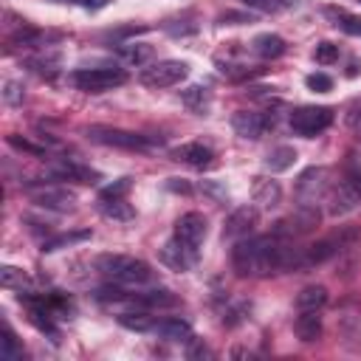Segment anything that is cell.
Segmentation results:
<instances>
[{"instance_id": "cell-1", "label": "cell", "mask_w": 361, "mask_h": 361, "mask_svg": "<svg viewBox=\"0 0 361 361\" xmlns=\"http://www.w3.org/2000/svg\"><path fill=\"white\" fill-rule=\"evenodd\" d=\"M231 265L240 276H268V274L307 268L305 248H293L279 234L237 240L234 248H231Z\"/></svg>"}, {"instance_id": "cell-2", "label": "cell", "mask_w": 361, "mask_h": 361, "mask_svg": "<svg viewBox=\"0 0 361 361\" xmlns=\"http://www.w3.org/2000/svg\"><path fill=\"white\" fill-rule=\"evenodd\" d=\"M327 200H330L333 217H341L361 203V158H358V152H347V158L341 164V178L330 189Z\"/></svg>"}, {"instance_id": "cell-3", "label": "cell", "mask_w": 361, "mask_h": 361, "mask_svg": "<svg viewBox=\"0 0 361 361\" xmlns=\"http://www.w3.org/2000/svg\"><path fill=\"white\" fill-rule=\"evenodd\" d=\"M96 268L116 285H147L152 282V268L144 262V259H135V257H127V254H102L96 259Z\"/></svg>"}, {"instance_id": "cell-4", "label": "cell", "mask_w": 361, "mask_h": 361, "mask_svg": "<svg viewBox=\"0 0 361 361\" xmlns=\"http://www.w3.org/2000/svg\"><path fill=\"white\" fill-rule=\"evenodd\" d=\"M85 135L96 144H104V147H116V149H130V152H147L155 147L152 138L141 135V133H133V130H121V127H104V124H93L85 130Z\"/></svg>"}, {"instance_id": "cell-5", "label": "cell", "mask_w": 361, "mask_h": 361, "mask_svg": "<svg viewBox=\"0 0 361 361\" xmlns=\"http://www.w3.org/2000/svg\"><path fill=\"white\" fill-rule=\"evenodd\" d=\"M127 82V73L121 68H79L71 73V85L76 90H85V93H104V90H113V87H121Z\"/></svg>"}, {"instance_id": "cell-6", "label": "cell", "mask_w": 361, "mask_h": 361, "mask_svg": "<svg viewBox=\"0 0 361 361\" xmlns=\"http://www.w3.org/2000/svg\"><path fill=\"white\" fill-rule=\"evenodd\" d=\"M330 195V169L310 166L296 180V200L299 206H319Z\"/></svg>"}, {"instance_id": "cell-7", "label": "cell", "mask_w": 361, "mask_h": 361, "mask_svg": "<svg viewBox=\"0 0 361 361\" xmlns=\"http://www.w3.org/2000/svg\"><path fill=\"white\" fill-rule=\"evenodd\" d=\"M330 124H333V110L330 107L305 104V107H296L290 113V130L302 138H313V135L324 133Z\"/></svg>"}, {"instance_id": "cell-8", "label": "cell", "mask_w": 361, "mask_h": 361, "mask_svg": "<svg viewBox=\"0 0 361 361\" xmlns=\"http://www.w3.org/2000/svg\"><path fill=\"white\" fill-rule=\"evenodd\" d=\"M355 240H358V231L344 226V228L333 231L330 237H324V240L307 245V248H305V262H307V268H310V265H319V262H324V259H330V257H336V254H341V251H344L347 245H353Z\"/></svg>"}, {"instance_id": "cell-9", "label": "cell", "mask_w": 361, "mask_h": 361, "mask_svg": "<svg viewBox=\"0 0 361 361\" xmlns=\"http://www.w3.org/2000/svg\"><path fill=\"white\" fill-rule=\"evenodd\" d=\"M189 73V65L180 62V59H164V62H155L149 68L141 71V82L147 87H172L178 82H183Z\"/></svg>"}, {"instance_id": "cell-10", "label": "cell", "mask_w": 361, "mask_h": 361, "mask_svg": "<svg viewBox=\"0 0 361 361\" xmlns=\"http://www.w3.org/2000/svg\"><path fill=\"white\" fill-rule=\"evenodd\" d=\"M319 226V209L316 206H296V212L285 220L276 223L274 234L279 237H299V234H307Z\"/></svg>"}, {"instance_id": "cell-11", "label": "cell", "mask_w": 361, "mask_h": 361, "mask_svg": "<svg viewBox=\"0 0 361 361\" xmlns=\"http://www.w3.org/2000/svg\"><path fill=\"white\" fill-rule=\"evenodd\" d=\"M274 124V118L268 113H259V110H237L231 116V127L240 138H248V141H257L262 138V133Z\"/></svg>"}, {"instance_id": "cell-12", "label": "cell", "mask_w": 361, "mask_h": 361, "mask_svg": "<svg viewBox=\"0 0 361 361\" xmlns=\"http://www.w3.org/2000/svg\"><path fill=\"white\" fill-rule=\"evenodd\" d=\"M31 200L42 209H54V212H71L76 206V195L65 186H37L31 189Z\"/></svg>"}, {"instance_id": "cell-13", "label": "cell", "mask_w": 361, "mask_h": 361, "mask_svg": "<svg viewBox=\"0 0 361 361\" xmlns=\"http://www.w3.org/2000/svg\"><path fill=\"white\" fill-rule=\"evenodd\" d=\"M161 262H164L166 268H172V271H189V268H195V262H197V248H192V245H186L183 240L172 237V240H166L164 248H161Z\"/></svg>"}, {"instance_id": "cell-14", "label": "cell", "mask_w": 361, "mask_h": 361, "mask_svg": "<svg viewBox=\"0 0 361 361\" xmlns=\"http://www.w3.org/2000/svg\"><path fill=\"white\" fill-rule=\"evenodd\" d=\"M257 220H259L257 206H240V209H234L231 217L226 220V226H223V237H228V240L237 243V240H243V237H248V234L254 231Z\"/></svg>"}, {"instance_id": "cell-15", "label": "cell", "mask_w": 361, "mask_h": 361, "mask_svg": "<svg viewBox=\"0 0 361 361\" xmlns=\"http://www.w3.org/2000/svg\"><path fill=\"white\" fill-rule=\"evenodd\" d=\"M206 217L200 214V212H186V214H180L178 217V223H175V237L178 240H183L186 245H192V248H200V243L206 240Z\"/></svg>"}, {"instance_id": "cell-16", "label": "cell", "mask_w": 361, "mask_h": 361, "mask_svg": "<svg viewBox=\"0 0 361 361\" xmlns=\"http://www.w3.org/2000/svg\"><path fill=\"white\" fill-rule=\"evenodd\" d=\"M51 175L56 180H76V183H96L99 172H93L90 166L73 161V158H56L51 161Z\"/></svg>"}, {"instance_id": "cell-17", "label": "cell", "mask_w": 361, "mask_h": 361, "mask_svg": "<svg viewBox=\"0 0 361 361\" xmlns=\"http://www.w3.org/2000/svg\"><path fill=\"white\" fill-rule=\"evenodd\" d=\"M152 333H155L158 338H164V341H178V344H189V338H192L189 322H183V319H178V316H164V319H158L155 327H152Z\"/></svg>"}, {"instance_id": "cell-18", "label": "cell", "mask_w": 361, "mask_h": 361, "mask_svg": "<svg viewBox=\"0 0 361 361\" xmlns=\"http://www.w3.org/2000/svg\"><path fill=\"white\" fill-rule=\"evenodd\" d=\"M172 158H175V161H183V164H189V166L203 169V166H209V164L214 161V152H212L206 144H200V141H189V144L175 147V149H172Z\"/></svg>"}, {"instance_id": "cell-19", "label": "cell", "mask_w": 361, "mask_h": 361, "mask_svg": "<svg viewBox=\"0 0 361 361\" xmlns=\"http://www.w3.org/2000/svg\"><path fill=\"white\" fill-rule=\"evenodd\" d=\"M279 200H282V186L276 180H271V178H257V183H254V203H257V209L271 212V209L279 206Z\"/></svg>"}, {"instance_id": "cell-20", "label": "cell", "mask_w": 361, "mask_h": 361, "mask_svg": "<svg viewBox=\"0 0 361 361\" xmlns=\"http://www.w3.org/2000/svg\"><path fill=\"white\" fill-rule=\"evenodd\" d=\"M293 330L302 341H319L322 338V316L319 310H299L296 322H293Z\"/></svg>"}, {"instance_id": "cell-21", "label": "cell", "mask_w": 361, "mask_h": 361, "mask_svg": "<svg viewBox=\"0 0 361 361\" xmlns=\"http://www.w3.org/2000/svg\"><path fill=\"white\" fill-rule=\"evenodd\" d=\"M99 212H102V217L116 220V223H127L135 217L133 206L124 197H99Z\"/></svg>"}, {"instance_id": "cell-22", "label": "cell", "mask_w": 361, "mask_h": 361, "mask_svg": "<svg viewBox=\"0 0 361 361\" xmlns=\"http://www.w3.org/2000/svg\"><path fill=\"white\" fill-rule=\"evenodd\" d=\"M251 51H254L259 59H276V56L285 54V39H282L279 34H259V37H254Z\"/></svg>"}, {"instance_id": "cell-23", "label": "cell", "mask_w": 361, "mask_h": 361, "mask_svg": "<svg viewBox=\"0 0 361 361\" xmlns=\"http://www.w3.org/2000/svg\"><path fill=\"white\" fill-rule=\"evenodd\" d=\"M180 102H183L192 113L206 116V110H209V104H212V93H209V87H203V85H189V87L180 93Z\"/></svg>"}, {"instance_id": "cell-24", "label": "cell", "mask_w": 361, "mask_h": 361, "mask_svg": "<svg viewBox=\"0 0 361 361\" xmlns=\"http://www.w3.org/2000/svg\"><path fill=\"white\" fill-rule=\"evenodd\" d=\"M324 305H327V288L324 285H307L296 296V307L299 310H322Z\"/></svg>"}, {"instance_id": "cell-25", "label": "cell", "mask_w": 361, "mask_h": 361, "mask_svg": "<svg viewBox=\"0 0 361 361\" xmlns=\"http://www.w3.org/2000/svg\"><path fill=\"white\" fill-rule=\"evenodd\" d=\"M338 327L347 338L361 341V307L358 305H344L341 316H338Z\"/></svg>"}, {"instance_id": "cell-26", "label": "cell", "mask_w": 361, "mask_h": 361, "mask_svg": "<svg viewBox=\"0 0 361 361\" xmlns=\"http://www.w3.org/2000/svg\"><path fill=\"white\" fill-rule=\"evenodd\" d=\"M293 161H296V149L282 144V147H274V149L265 155V169H268V172H285V169L293 166Z\"/></svg>"}, {"instance_id": "cell-27", "label": "cell", "mask_w": 361, "mask_h": 361, "mask_svg": "<svg viewBox=\"0 0 361 361\" xmlns=\"http://www.w3.org/2000/svg\"><path fill=\"white\" fill-rule=\"evenodd\" d=\"M152 45H147V42H124L121 48H118V56L127 62V65H144V62H149L152 59Z\"/></svg>"}, {"instance_id": "cell-28", "label": "cell", "mask_w": 361, "mask_h": 361, "mask_svg": "<svg viewBox=\"0 0 361 361\" xmlns=\"http://www.w3.org/2000/svg\"><path fill=\"white\" fill-rule=\"evenodd\" d=\"M90 240V231L82 228V231H68V234H56L51 240H42V251L51 254V251H59V248H68V245H76V243H85Z\"/></svg>"}, {"instance_id": "cell-29", "label": "cell", "mask_w": 361, "mask_h": 361, "mask_svg": "<svg viewBox=\"0 0 361 361\" xmlns=\"http://www.w3.org/2000/svg\"><path fill=\"white\" fill-rule=\"evenodd\" d=\"M155 316H147V313H121L118 316V324L127 327V330H135V333H152L155 327Z\"/></svg>"}, {"instance_id": "cell-30", "label": "cell", "mask_w": 361, "mask_h": 361, "mask_svg": "<svg viewBox=\"0 0 361 361\" xmlns=\"http://www.w3.org/2000/svg\"><path fill=\"white\" fill-rule=\"evenodd\" d=\"M0 282H3V288H25V285H31V279H28V274L25 271H20V268H14V265H3L0 268Z\"/></svg>"}, {"instance_id": "cell-31", "label": "cell", "mask_w": 361, "mask_h": 361, "mask_svg": "<svg viewBox=\"0 0 361 361\" xmlns=\"http://www.w3.org/2000/svg\"><path fill=\"white\" fill-rule=\"evenodd\" d=\"M20 355H23V347H20V341L14 338L11 327H8V324H3V338H0V358H6V361H14V358H20Z\"/></svg>"}, {"instance_id": "cell-32", "label": "cell", "mask_w": 361, "mask_h": 361, "mask_svg": "<svg viewBox=\"0 0 361 361\" xmlns=\"http://www.w3.org/2000/svg\"><path fill=\"white\" fill-rule=\"evenodd\" d=\"M313 59H316L319 65H333V62L338 59V45H333V42H319L316 51H313Z\"/></svg>"}, {"instance_id": "cell-33", "label": "cell", "mask_w": 361, "mask_h": 361, "mask_svg": "<svg viewBox=\"0 0 361 361\" xmlns=\"http://www.w3.org/2000/svg\"><path fill=\"white\" fill-rule=\"evenodd\" d=\"M336 25H341L344 34H353V37H361V17H353V14H341L336 20Z\"/></svg>"}, {"instance_id": "cell-34", "label": "cell", "mask_w": 361, "mask_h": 361, "mask_svg": "<svg viewBox=\"0 0 361 361\" xmlns=\"http://www.w3.org/2000/svg\"><path fill=\"white\" fill-rule=\"evenodd\" d=\"M8 144H11L14 149H20V152H28V155H45L42 147H37V144H31V141H25V138H20V135H8Z\"/></svg>"}, {"instance_id": "cell-35", "label": "cell", "mask_w": 361, "mask_h": 361, "mask_svg": "<svg viewBox=\"0 0 361 361\" xmlns=\"http://www.w3.org/2000/svg\"><path fill=\"white\" fill-rule=\"evenodd\" d=\"M127 189H130V178H118L116 183L104 186L99 197H124V195H127Z\"/></svg>"}, {"instance_id": "cell-36", "label": "cell", "mask_w": 361, "mask_h": 361, "mask_svg": "<svg viewBox=\"0 0 361 361\" xmlns=\"http://www.w3.org/2000/svg\"><path fill=\"white\" fill-rule=\"evenodd\" d=\"M305 82H307V87H310V90H319V93H324V90H330V87H333V79H330L327 73H310Z\"/></svg>"}, {"instance_id": "cell-37", "label": "cell", "mask_w": 361, "mask_h": 361, "mask_svg": "<svg viewBox=\"0 0 361 361\" xmlns=\"http://www.w3.org/2000/svg\"><path fill=\"white\" fill-rule=\"evenodd\" d=\"M3 99L8 104H20L23 102V87L17 82H6V90H3Z\"/></svg>"}, {"instance_id": "cell-38", "label": "cell", "mask_w": 361, "mask_h": 361, "mask_svg": "<svg viewBox=\"0 0 361 361\" xmlns=\"http://www.w3.org/2000/svg\"><path fill=\"white\" fill-rule=\"evenodd\" d=\"M243 3L251 6V8H259V11H279L274 0H243Z\"/></svg>"}, {"instance_id": "cell-39", "label": "cell", "mask_w": 361, "mask_h": 361, "mask_svg": "<svg viewBox=\"0 0 361 361\" xmlns=\"http://www.w3.org/2000/svg\"><path fill=\"white\" fill-rule=\"evenodd\" d=\"M169 189H172V192H183V195H186V192H189V183H186L183 178H169Z\"/></svg>"}, {"instance_id": "cell-40", "label": "cell", "mask_w": 361, "mask_h": 361, "mask_svg": "<svg viewBox=\"0 0 361 361\" xmlns=\"http://www.w3.org/2000/svg\"><path fill=\"white\" fill-rule=\"evenodd\" d=\"M350 127H353V133L361 138V107H358V110L350 116Z\"/></svg>"}, {"instance_id": "cell-41", "label": "cell", "mask_w": 361, "mask_h": 361, "mask_svg": "<svg viewBox=\"0 0 361 361\" xmlns=\"http://www.w3.org/2000/svg\"><path fill=\"white\" fill-rule=\"evenodd\" d=\"M274 3H276V8L282 11V8H296L302 0H274Z\"/></svg>"}]
</instances>
